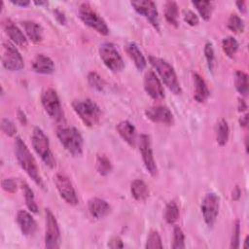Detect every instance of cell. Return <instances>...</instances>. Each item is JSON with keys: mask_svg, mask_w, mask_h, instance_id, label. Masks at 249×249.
<instances>
[{"mask_svg": "<svg viewBox=\"0 0 249 249\" xmlns=\"http://www.w3.org/2000/svg\"><path fill=\"white\" fill-rule=\"evenodd\" d=\"M16 159L20 167L33 180V182L42 189H45L44 181L40 175L37 162L29 151L28 147L20 137H16L14 142Z\"/></svg>", "mask_w": 249, "mask_h": 249, "instance_id": "6da1fadb", "label": "cell"}, {"mask_svg": "<svg viewBox=\"0 0 249 249\" xmlns=\"http://www.w3.org/2000/svg\"><path fill=\"white\" fill-rule=\"evenodd\" d=\"M56 136L64 149L72 157H81L83 154V137L80 131L69 125H59L56 128Z\"/></svg>", "mask_w": 249, "mask_h": 249, "instance_id": "7a4b0ae2", "label": "cell"}, {"mask_svg": "<svg viewBox=\"0 0 249 249\" xmlns=\"http://www.w3.org/2000/svg\"><path fill=\"white\" fill-rule=\"evenodd\" d=\"M148 59L168 89L174 94H180L182 92V89L174 68L166 60L160 57L150 55Z\"/></svg>", "mask_w": 249, "mask_h": 249, "instance_id": "3957f363", "label": "cell"}, {"mask_svg": "<svg viewBox=\"0 0 249 249\" xmlns=\"http://www.w3.org/2000/svg\"><path fill=\"white\" fill-rule=\"evenodd\" d=\"M72 108L85 125L94 127L99 124L101 110L91 99H76L72 102Z\"/></svg>", "mask_w": 249, "mask_h": 249, "instance_id": "277c9868", "label": "cell"}, {"mask_svg": "<svg viewBox=\"0 0 249 249\" xmlns=\"http://www.w3.org/2000/svg\"><path fill=\"white\" fill-rule=\"evenodd\" d=\"M32 147L36 154L40 157L42 161L50 168H53L55 166V160L51 150L50 141L48 136L45 134L42 128L39 126H35L31 135Z\"/></svg>", "mask_w": 249, "mask_h": 249, "instance_id": "5b68a950", "label": "cell"}, {"mask_svg": "<svg viewBox=\"0 0 249 249\" xmlns=\"http://www.w3.org/2000/svg\"><path fill=\"white\" fill-rule=\"evenodd\" d=\"M78 16L80 19L89 27L94 29L101 35L109 34V27L105 20L92 9L89 3L84 2L79 6Z\"/></svg>", "mask_w": 249, "mask_h": 249, "instance_id": "8992f818", "label": "cell"}, {"mask_svg": "<svg viewBox=\"0 0 249 249\" xmlns=\"http://www.w3.org/2000/svg\"><path fill=\"white\" fill-rule=\"evenodd\" d=\"M99 55L105 66L112 72H121L124 68V62L116 47L109 42H105L99 47Z\"/></svg>", "mask_w": 249, "mask_h": 249, "instance_id": "52a82bcc", "label": "cell"}, {"mask_svg": "<svg viewBox=\"0 0 249 249\" xmlns=\"http://www.w3.org/2000/svg\"><path fill=\"white\" fill-rule=\"evenodd\" d=\"M46 231L45 247L48 249H56L60 245V231L55 216L50 208H46Z\"/></svg>", "mask_w": 249, "mask_h": 249, "instance_id": "ba28073f", "label": "cell"}, {"mask_svg": "<svg viewBox=\"0 0 249 249\" xmlns=\"http://www.w3.org/2000/svg\"><path fill=\"white\" fill-rule=\"evenodd\" d=\"M41 103L46 113L55 121H61L63 118L62 107L57 92L53 89H47L41 95Z\"/></svg>", "mask_w": 249, "mask_h": 249, "instance_id": "9c48e42d", "label": "cell"}, {"mask_svg": "<svg viewBox=\"0 0 249 249\" xmlns=\"http://www.w3.org/2000/svg\"><path fill=\"white\" fill-rule=\"evenodd\" d=\"M220 208V197L214 194L209 193L203 197L200 205L203 220L208 228H212L217 220Z\"/></svg>", "mask_w": 249, "mask_h": 249, "instance_id": "30bf717a", "label": "cell"}, {"mask_svg": "<svg viewBox=\"0 0 249 249\" xmlns=\"http://www.w3.org/2000/svg\"><path fill=\"white\" fill-rule=\"evenodd\" d=\"M2 64L9 71H20L24 67V62L18 50L9 41L3 42Z\"/></svg>", "mask_w": 249, "mask_h": 249, "instance_id": "8fae6325", "label": "cell"}, {"mask_svg": "<svg viewBox=\"0 0 249 249\" xmlns=\"http://www.w3.org/2000/svg\"><path fill=\"white\" fill-rule=\"evenodd\" d=\"M130 5L133 9L141 16H143L149 22L153 25V27L160 32V18L159 12L155 2L150 0H139V1H131Z\"/></svg>", "mask_w": 249, "mask_h": 249, "instance_id": "7c38bea8", "label": "cell"}, {"mask_svg": "<svg viewBox=\"0 0 249 249\" xmlns=\"http://www.w3.org/2000/svg\"><path fill=\"white\" fill-rule=\"evenodd\" d=\"M53 182L60 197L66 203L70 205H76L79 202L77 193L73 187V184L67 176L57 173L53 177Z\"/></svg>", "mask_w": 249, "mask_h": 249, "instance_id": "4fadbf2b", "label": "cell"}, {"mask_svg": "<svg viewBox=\"0 0 249 249\" xmlns=\"http://www.w3.org/2000/svg\"><path fill=\"white\" fill-rule=\"evenodd\" d=\"M138 146H139V151L141 153L142 160H143L146 170L152 176H156L158 173V167H157V164H156V161L154 159L150 136L145 133L140 134Z\"/></svg>", "mask_w": 249, "mask_h": 249, "instance_id": "5bb4252c", "label": "cell"}, {"mask_svg": "<svg viewBox=\"0 0 249 249\" xmlns=\"http://www.w3.org/2000/svg\"><path fill=\"white\" fill-rule=\"evenodd\" d=\"M143 86L146 93L155 100H160L164 98V89L162 84L159 77L153 70L146 72L144 76Z\"/></svg>", "mask_w": 249, "mask_h": 249, "instance_id": "9a60e30c", "label": "cell"}, {"mask_svg": "<svg viewBox=\"0 0 249 249\" xmlns=\"http://www.w3.org/2000/svg\"><path fill=\"white\" fill-rule=\"evenodd\" d=\"M145 116L153 123L170 125L173 124V114L168 107L163 105L152 106L145 110Z\"/></svg>", "mask_w": 249, "mask_h": 249, "instance_id": "2e32d148", "label": "cell"}, {"mask_svg": "<svg viewBox=\"0 0 249 249\" xmlns=\"http://www.w3.org/2000/svg\"><path fill=\"white\" fill-rule=\"evenodd\" d=\"M16 220L22 234L25 236H31L35 233L37 230V224L29 212L22 209L18 210L16 216Z\"/></svg>", "mask_w": 249, "mask_h": 249, "instance_id": "e0dca14e", "label": "cell"}, {"mask_svg": "<svg viewBox=\"0 0 249 249\" xmlns=\"http://www.w3.org/2000/svg\"><path fill=\"white\" fill-rule=\"evenodd\" d=\"M89 212L95 219H101L109 214L110 205L109 203L99 197H93L89 200Z\"/></svg>", "mask_w": 249, "mask_h": 249, "instance_id": "ac0fdd59", "label": "cell"}, {"mask_svg": "<svg viewBox=\"0 0 249 249\" xmlns=\"http://www.w3.org/2000/svg\"><path fill=\"white\" fill-rule=\"evenodd\" d=\"M4 29L8 37L11 39V41L19 46V47H26L28 42L25 34L10 19L7 20V22L4 24Z\"/></svg>", "mask_w": 249, "mask_h": 249, "instance_id": "d6986e66", "label": "cell"}, {"mask_svg": "<svg viewBox=\"0 0 249 249\" xmlns=\"http://www.w3.org/2000/svg\"><path fill=\"white\" fill-rule=\"evenodd\" d=\"M119 135L129 146L134 147L136 143V130L134 125L128 121H122L116 125Z\"/></svg>", "mask_w": 249, "mask_h": 249, "instance_id": "ffe728a7", "label": "cell"}, {"mask_svg": "<svg viewBox=\"0 0 249 249\" xmlns=\"http://www.w3.org/2000/svg\"><path fill=\"white\" fill-rule=\"evenodd\" d=\"M125 52L127 55L130 57V59L133 61L134 65L139 71H142L145 69L147 65V61L145 56L143 55L142 52L140 51L139 47L134 42H128L125 46Z\"/></svg>", "mask_w": 249, "mask_h": 249, "instance_id": "44dd1931", "label": "cell"}, {"mask_svg": "<svg viewBox=\"0 0 249 249\" xmlns=\"http://www.w3.org/2000/svg\"><path fill=\"white\" fill-rule=\"evenodd\" d=\"M32 69L39 74H52L54 71V63L49 56L39 53L32 61Z\"/></svg>", "mask_w": 249, "mask_h": 249, "instance_id": "7402d4cb", "label": "cell"}, {"mask_svg": "<svg viewBox=\"0 0 249 249\" xmlns=\"http://www.w3.org/2000/svg\"><path fill=\"white\" fill-rule=\"evenodd\" d=\"M21 26L25 32V35L32 43H39L43 40V28L42 26L33 20L21 21Z\"/></svg>", "mask_w": 249, "mask_h": 249, "instance_id": "603a6c76", "label": "cell"}, {"mask_svg": "<svg viewBox=\"0 0 249 249\" xmlns=\"http://www.w3.org/2000/svg\"><path fill=\"white\" fill-rule=\"evenodd\" d=\"M194 88H195V93H194L195 100L198 103L204 102L208 98L210 92L205 81L197 73L194 74Z\"/></svg>", "mask_w": 249, "mask_h": 249, "instance_id": "cb8c5ba5", "label": "cell"}, {"mask_svg": "<svg viewBox=\"0 0 249 249\" xmlns=\"http://www.w3.org/2000/svg\"><path fill=\"white\" fill-rule=\"evenodd\" d=\"M130 193L135 200L144 201L149 196V190L144 181L135 179L130 184Z\"/></svg>", "mask_w": 249, "mask_h": 249, "instance_id": "d4e9b609", "label": "cell"}, {"mask_svg": "<svg viewBox=\"0 0 249 249\" xmlns=\"http://www.w3.org/2000/svg\"><path fill=\"white\" fill-rule=\"evenodd\" d=\"M164 18L169 24H171L175 27H178V25H179V21H178L179 9H178V5L175 1H167L165 3Z\"/></svg>", "mask_w": 249, "mask_h": 249, "instance_id": "484cf974", "label": "cell"}, {"mask_svg": "<svg viewBox=\"0 0 249 249\" xmlns=\"http://www.w3.org/2000/svg\"><path fill=\"white\" fill-rule=\"evenodd\" d=\"M20 186L23 192V196H24V199H25V203L27 208L34 214L38 213V205L35 201V196L33 191L31 190V188L29 187V185L24 182V181H20Z\"/></svg>", "mask_w": 249, "mask_h": 249, "instance_id": "4316f807", "label": "cell"}, {"mask_svg": "<svg viewBox=\"0 0 249 249\" xmlns=\"http://www.w3.org/2000/svg\"><path fill=\"white\" fill-rule=\"evenodd\" d=\"M230 137V127L228 122L224 119L220 120L216 127V140L219 146L223 147L227 144Z\"/></svg>", "mask_w": 249, "mask_h": 249, "instance_id": "83f0119b", "label": "cell"}, {"mask_svg": "<svg viewBox=\"0 0 249 249\" xmlns=\"http://www.w3.org/2000/svg\"><path fill=\"white\" fill-rule=\"evenodd\" d=\"M234 87L236 90L242 95L246 96L248 93V76L241 70L234 72Z\"/></svg>", "mask_w": 249, "mask_h": 249, "instance_id": "f1b7e54d", "label": "cell"}, {"mask_svg": "<svg viewBox=\"0 0 249 249\" xmlns=\"http://www.w3.org/2000/svg\"><path fill=\"white\" fill-rule=\"evenodd\" d=\"M192 4L196 7L198 14L204 20H209L213 12V3L210 1H193Z\"/></svg>", "mask_w": 249, "mask_h": 249, "instance_id": "f546056e", "label": "cell"}, {"mask_svg": "<svg viewBox=\"0 0 249 249\" xmlns=\"http://www.w3.org/2000/svg\"><path fill=\"white\" fill-rule=\"evenodd\" d=\"M179 208L176 204L175 201H169L164 208V213H163V218L165 222L169 225L174 224L178 218H179Z\"/></svg>", "mask_w": 249, "mask_h": 249, "instance_id": "4dcf8cb0", "label": "cell"}, {"mask_svg": "<svg viewBox=\"0 0 249 249\" xmlns=\"http://www.w3.org/2000/svg\"><path fill=\"white\" fill-rule=\"evenodd\" d=\"M95 168H96V171L100 175L107 176L112 171L113 165H112L110 160L105 155H98L96 157Z\"/></svg>", "mask_w": 249, "mask_h": 249, "instance_id": "1f68e13d", "label": "cell"}, {"mask_svg": "<svg viewBox=\"0 0 249 249\" xmlns=\"http://www.w3.org/2000/svg\"><path fill=\"white\" fill-rule=\"evenodd\" d=\"M238 47H239L238 42L232 36L225 37L222 40V49L226 53V55H228L229 57H233V55L236 53L238 50Z\"/></svg>", "mask_w": 249, "mask_h": 249, "instance_id": "d6a6232c", "label": "cell"}, {"mask_svg": "<svg viewBox=\"0 0 249 249\" xmlns=\"http://www.w3.org/2000/svg\"><path fill=\"white\" fill-rule=\"evenodd\" d=\"M228 28L233 33H242L244 31L245 25L243 19L236 14H231L228 19Z\"/></svg>", "mask_w": 249, "mask_h": 249, "instance_id": "836d02e7", "label": "cell"}, {"mask_svg": "<svg viewBox=\"0 0 249 249\" xmlns=\"http://www.w3.org/2000/svg\"><path fill=\"white\" fill-rule=\"evenodd\" d=\"M88 82H89V85L90 86V88H92L93 89L100 91V92L103 91L106 87V83L102 79V77L93 71H91L88 74Z\"/></svg>", "mask_w": 249, "mask_h": 249, "instance_id": "e575fe53", "label": "cell"}, {"mask_svg": "<svg viewBox=\"0 0 249 249\" xmlns=\"http://www.w3.org/2000/svg\"><path fill=\"white\" fill-rule=\"evenodd\" d=\"M171 247L173 249L185 248V235L182 229L178 226L174 227V230H173V242Z\"/></svg>", "mask_w": 249, "mask_h": 249, "instance_id": "d590c367", "label": "cell"}, {"mask_svg": "<svg viewBox=\"0 0 249 249\" xmlns=\"http://www.w3.org/2000/svg\"><path fill=\"white\" fill-rule=\"evenodd\" d=\"M204 56L207 62V66L209 71L213 72L214 67H215V54H214V49H213V45L210 42H206L204 45Z\"/></svg>", "mask_w": 249, "mask_h": 249, "instance_id": "8d00e7d4", "label": "cell"}, {"mask_svg": "<svg viewBox=\"0 0 249 249\" xmlns=\"http://www.w3.org/2000/svg\"><path fill=\"white\" fill-rule=\"evenodd\" d=\"M145 247L147 249H156V248L161 249L162 248L161 238H160V235L159 234L158 231H153L149 233Z\"/></svg>", "mask_w": 249, "mask_h": 249, "instance_id": "74e56055", "label": "cell"}, {"mask_svg": "<svg viewBox=\"0 0 249 249\" xmlns=\"http://www.w3.org/2000/svg\"><path fill=\"white\" fill-rule=\"evenodd\" d=\"M1 130L4 132V134L10 137L15 136L17 133V127L15 124L7 118H3L1 120Z\"/></svg>", "mask_w": 249, "mask_h": 249, "instance_id": "f35d334b", "label": "cell"}, {"mask_svg": "<svg viewBox=\"0 0 249 249\" xmlns=\"http://www.w3.org/2000/svg\"><path fill=\"white\" fill-rule=\"evenodd\" d=\"M239 237H240V223L238 220L235 221L233 225V230H232V234L231 238V248L236 249L239 247Z\"/></svg>", "mask_w": 249, "mask_h": 249, "instance_id": "ab89813d", "label": "cell"}, {"mask_svg": "<svg viewBox=\"0 0 249 249\" xmlns=\"http://www.w3.org/2000/svg\"><path fill=\"white\" fill-rule=\"evenodd\" d=\"M2 189L8 193L14 194L18 190V183L14 178H6L1 182Z\"/></svg>", "mask_w": 249, "mask_h": 249, "instance_id": "60d3db41", "label": "cell"}, {"mask_svg": "<svg viewBox=\"0 0 249 249\" xmlns=\"http://www.w3.org/2000/svg\"><path fill=\"white\" fill-rule=\"evenodd\" d=\"M184 20L191 26L197 25L199 22V19H198V17L196 16V14H195L191 10H187L184 12Z\"/></svg>", "mask_w": 249, "mask_h": 249, "instance_id": "b9f144b4", "label": "cell"}, {"mask_svg": "<svg viewBox=\"0 0 249 249\" xmlns=\"http://www.w3.org/2000/svg\"><path fill=\"white\" fill-rule=\"evenodd\" d=\"M108 247H110V248H123L124 247L123 240L119 236H113L108 242Z\"/></svg>", "mask_w": 249, "mask_h": 249, "instance_id": "7bdbcfd3", "label": "cell"}, {"mask_svg": "<svg viewBox=\"0 0 249 249\" xmlns=\"http://www.w3.org/2000/svg\"><path fill=\"white\" fill-rule=\"evenodd\" d=\"M53 14H54L55 19L59 22V24H65V23H66V18H65L64 14H63L60 10L55 9V10L53 11Z\"/></svg>", "mask_w": 249, "mask_h": 249, "instance_id": "ee69618b", "label": "cell"}, {"mask_svg": "<svg viewBox=\"0 0 249 249\" xmlns=\"http://www.w3.org/2000/svg\"><path fill=\"white\" fill-rule=\"evenodd\" d=\"M17 116H18V119L19 123H20L21 124H24V125H25L26 123H27V118H26L25 113H24L21 109H18V112H17Z\"/></svg>", "mask_w": 249, "mask_h": 249, "instance_id": "f6af8a7d", "label": "cell"}, {"mask_svg": "<svg viewBox=\"0 0 249 249\" xmlns=\"http://www.w3.org/2000/svg\"><path fill=\"white\" fill-rule=\"evenodd\" d=\"M237 108H238V111L241 112V113H243V112H245L247 110V104H246V101L243 98H239L238 99V106H237Z\"/></svg>", "mask_w": 249, "mask_h": 249, "instance_id": "bcb514c9", "label": "cell"}, {"mask_svg": "<svg viewBox=\"0 0 249 249\" xmlns=\"http://www.w3.org/2000/svg\"><path fill=\"white\" fill-rule=\"evenodd\" d=\"M240 196H241V191H240L239 187L236 186V187L233 189L232 193H231V197H232L233 200H238V199L240 198Z\"/></svg>", "mask_w": 249, "mask_h": 249, "instance_id": "7dc6e473", "label": "cell"}, {"mask_svg": "<svg viewBox=\"0 0 249 249\" xmlns=\"http://www.w3.org/2000/svg\"><path fill=\"white\" fill-rule=\"evenodd\" d=\"M11 3L16 6H18V7H26L30 4V2L28 0H16V1L12 0Z\"/></svg>", "mask_w": 249, "mask_h": 249, "instance_id": "c3c4849f", "label": "cell"}, {"mask_svg": "<svg viewBox=\"0 0 249 249\" xmlns=\"http://www.w3.org/2000/svg\"><path fill=\"white\" fill-rule=\"evenodd\" d=\"M235 5H236V7L238 8V10L241 13H245L246 12V3H245V1H236Z\"/></svg>", "mask_w": 249, "mask_h": 249, "instance_id": "681fc988", "label": "cell"}, {"mask_svg": "<svg viewBox=\"0 0 249 249\" xmlns=\"http://www.w3.org/2000/svg\"><path fill=\"white\" fill-rule=\"evenodd\" d=\"M239 124L242 127H246L248 124V114H245L244 116L239 118Z\"/></svg>", "mask_w": 249, "mask_h": 249, "instance_id": "f907efd6", "label": "cell"}, {"mask_svg": "<svg viewBox=\"0 0 249 249\" xmlns=\"http://www.w3.org/2000/svg\"><path fill=\"white\" fill-rule=\"evenodd\" d=\"M34 4L37 6H43V5H48L47 1H34Z\"/></svg>", "mask_w": 249, "mask_h": 249, "instance_id": "816d5d0a", "label": "cell"}, {"mask_svg": "<svg viewBox=\"0 0 249 249\" xmlns=\"http://www.w3.org/2000/svg\"><path fill=\"white\" fill-rule=\"evenodd\" d=\"M247 242H248V236H246V237H245V240H244V245H243V248H245V249L248 247V246H247Z\"/></svg>", "mask_w": 249, "mask_h": 249, "instance_id": "f5cc1de1", "label": "cell"}]
</instances>
